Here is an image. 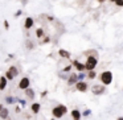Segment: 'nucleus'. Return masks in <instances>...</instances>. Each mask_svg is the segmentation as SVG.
Listing matches in <instances>:
<instances>
[{
	"label": "nucleus",
	"instance_id": "nucleus-21",
	"mask_svg": "<svg viewBox=\"0 0 123 120\" xmlns=\"http://www.w3.org/2000/svg\"><path fill=\"white\" fill-rule=\"evenodd\" d=\"M86 77H87L89 79H95V78H97V73H95V70H90V71H87Z\"/></svg>",
	"mask_w": 123,
	"mask_h": 120
},
{
	"label": "nucleus",
	"instance_id": "nucleus-2",
	"mask_svg": "<svg viewBox=\"0 0 123 120\" xmlns=\"http://www.w3.org/2000/svg\"><path fill=\"white\" fill-rule=\"evenodd\" d=\"M99 80H101L102 85L105 86H110L112 83V73L110 70H106V71H102L101 74L98 75Z\"/></svg>",
	"mask_w": 123,
	"mask_h": 120
},
{
	"label": "nucleus",
	"instance_id": "nucleus-6",
	"mask_svg": "<svg viewBox=\"0 0 123 120\" xmlns=\"http://www.w3.org/2000/svg\"><path fill=\"white\" fill-rule=\"evenodd\" d=\"M29 86H31V79H29L28 77H23L21 79L19 80V85H17V87H19L20 90H27Z\"/></svg>",
	"mask_w": 123,
	"mask_h": 120
},
{
	"label": "nucleus",
	"instance_id": "nucleus-7",
	"mask_svg": "<svg viewBox=\"0 0 123 120\" xmlns=\"http://www.w3.org/2000/svg\"><path fill=\"white\" fill-rule=\"evenodd\" d=\"M75 90L80 91V92H86L89 90V85L85 82V80H78L75 83Z\"/></svg>",
	"mask_w": 123,
	"mask_h": 120
},
{
	"label": "nucleus",
	"instance_id": "nucleus-25",
	"mask_svg": "<svg viewBox=\"0 0 123 120\" xmlns=\"http://www.w3.org/2000/svg\"><path fill=\"white\" fill-rule=\"evenodd\" d=\"M90 115H91L90 109H85V111L82 112V117H87V116H90Z\"/></svg>",
	"mask_w": 123,
	"mask_h": 120
},
{
	"label": "nucleus",
	"instance_id": "nucleus-16",
	"mask_svg": "<svg viewBox=\"0 0 123 120\" xmlns=\"http://www.w3.org/2000/svg\"><path fill=\"white\" fill-rule=\"evenodd\" d=\"M35 36L38 38V40H41V38H44V36H45V30H44V28H37V29L35 30Z\"/></svg>",
	"mask_w": 123,
	"mask_h": 120
},
{
	"label": "nucleus",
	"instance_id": "nucleus-22",
	"mask_svg": "<svg viewBox=\"0 0 123 120\" xmlns=\"http://www.w3.org/2000/svg\"><path fill=\"white\" fill-rule=\"evenodd\" d=\"M77 78H78V80H83V79L86 78V74H85L83 71H80V73L77 74Z\"/></svg>",
	"mask_w": 123,
	"mask_h": 120
},
{
	"label": "nucleus",
	"instance_id": "nucleus-26",
	"mask_svg": "<svg viewBox=\"0 0 123 120\" xmlns=\"http://www.w3.org/2000/svg\"><path fill=\"white\" fill-rule=\"evenodd\" d=\"M21 15H23V11H21V9H19V11H16L13 13V17H16V19H17V17H20Z\"/></svg>",
	"mask_w": 123,
	"mask_h": 120
},
{
	"label": "nucleus",
	"instance_id": "nucleus-34",
	"mask_svg": "<svg viewBox=\"0 0 123 120\" xmlns=\"http://www.w3.org/2000/svg\"><path fill=\"white\" fill-rule=\"evenodd\" d=\"M110 3H115V1H117V0H109Z\"/></svg>",
	"mask_w": 123,
	"mask_h": 120
},
{
	"label": "nucleus",
	"instance_id": "nucleus-18",
	"mask_svg": "<svg viewBox=\"0 0 123 120\" xmlns=\"http://www.w3.org/2000/svg\"><path fill=\"white\" fill-rule=\"evenodd\" d=\"M83 56H85V57H90V56L98 57V51H97L95 49H89V50H85V51H83Z\"/></svg>",
	"mask_w": 123,
	"mask_h": 120
},
{
	"label": "nucleus",
	"instance_id": "nucleus-29",
	"mask_svg": "<svg viewBox=\"0 0 123 120\" xmlns=\"http://www.w3.org/2000/svg\"><path fill=\"white\" fill-rule=\"evenodd\" d=\"M15 112H16V114H20V112H21V108H20L19 106H17V107H15Z\"/></svg>",
	"mask_w": 123,
	"mask_h": 120
},
{
	"label": "nucleus",
	"instance_id": "nucleus-28",
	"mask_svg": "<svg viewBox=\"0 0 123 120\" xmlns=\"http://www.w3.org/2000/svg\"><path fill=\"white\" fill-rule=\"evenodd\" d=\"M3 27H4V29H7V30L9 29V23H8V20H4V21H3Z\"/></svg>",
	"mask_w": 123,
	"mask_h": 120
},
{
	"label": "nucleus",
	"instance_id": "nucleus-20",
	"mask_svg": "<svg viewBox=\"0 0 123 120\" xmlns=\"http://www.w3.org/2000/svg\"><path fill=\"white\" fill-rule=\"evenodd\" d=\"M17 99H19V98H13V96H6V98H4V102H6L7 104H13V103H16V102H17Z\"/></svg>",
	"mask_w": 123,
	"mask_h": 120
},
{
	"label": "nucleus",
	"instance_id": "nucleus-8",
	"mask_svg": "<svg viewBox=\"0 0 123 120\" xmlns=\"http://www.w3.org/2000/svg\"><path fill=\"white\" fill-rule=\"evenodd\" d=\"M33 27H35V19L31 17V16H27L24 20V29L29 30V29H32Z\"/></svg>",
	"mask_w": 123,
	"mask_h": 120
},
{
	"label": "nucleus",
	"instance_id": "nucleus-35",
	"mask_svg": "<svg viewBox=\"0 0 123 120\" xmlns=\"http://www.w3.org/2000/svg\"><path fill=\"white\" fill-rule=\"evenodd\" d=\"M50 120H57V119H56V117H53V119H50Z\"/></svg>",
	"mask_w": 123,
	"mask_h": 120
},
{
	"label": "nucleus",
	"instance_id": "nucleus-17",
	"mask_svg": "<svg viewBox=\"0 0 123 120\" xmlns=\"http://www.w3.org/2000/svg\"><path fill=\"white\" fill-rule=\"evenodd\" d=\"M40 109H41V104L40 103H32V106H31V111L33 112L35 115H37L38 112H40Z\"/></svg>",
	"mask_w": 123,
	"mask_h": 120
},
{
	"label": "nucleus",
	"instance_id": "nucleus-3",
	"mask_svg": "<svg viewBox=\"0 0 123 120\" xmlns=\"http://www.w3.org/2000/svg\"><path fill=\"white\" fill-rule=\"evenodd\" d=\"M97 65H98V57H95V56L86 57L85 66H86V70H87V71H90V70H95Z\"/></svg>",
	"mask_w": 123,
	"mask_h": 120
},
{
	"label": "nucleus",
	"instance_id": "nucleus-30",
	"mask_svg": "<svg viewBox=\"0 0 123 120\" xmlns=\"http://www.w3.org/2000/svg\"><path fill=\"white\" fill-rule=\"evenodd\" d=\"M46 20H48V21H54V17L53 16H49V15H48V16H46Z\"/></svg>",
	"mask_w": 123,
	"mask_h": 120
},
{
	"label": "nucleus",
	"instance_id": "nucleus-24",
	"mask_svg": "<svg viewBox=\"0 0 123 120\" xmlns=\"http://www.w3.org/2000/svg\"><path fill=\"white\" fill-rule=\"evenodd\" d=\"M72 69H73V65H68V66H65L64 69H62V71H64V73H69V71H72Z\"/></svg>",
	"mask_w": 123,
	"mask_h": 120
},
{
	"label": "nucleus",
	"instance_id": "nucleus-27",
	"mask_svg": "<svg viewBox=\"0 0 123 120\" xmlns=\"http://www.w3.org/2000/svg\"><path fill=\"white\" fill-rule=\"evenodd\" d=\"M114 4H115L117 7H119V8H122V7H123V0H117Z\"/></svg>",
	"mask_w": 123,
	"mask_h": 120
},
{
	"label": "nucleus",
	"instance_id": "nucleus-12",
	"mask_svg": "<svg viewBox=\"0 0 123 120\" xmlns=\"http://www.w3.org/2000/svg\"><path fill=\"white\" fill-rule=\"evenodd\" d=\"M24 92H25V96H27V99H35L36 98V92H35V90H33L32 87H28L27 90H24Z\"/></svg>",
	"mask_w": 123,
	"mask_h": 120
},
{
	"label": "nucleus",
	"instance_id": "nucleus-33",
	"mask_svg": "<svg viewBox=\"0 0 123 120\" xmlns=\"http://www.w3.org/2000/svg\"><path fill=\"white\" fill-rule=\"evenodd\" d=\"M117 120H123V116H119V117H118Z\"/></svg>",
	"mask_w": 123,
	"mask_h": 120
},
{
	"label": "nucleus",
	"instance_id": "nucleus-1",
	"mask_svg": "<svg viewBox=\"0 0 123 120\" xmlns=\"http://www.w3.org/2000/svg\"><path fill=\"white\" fill-rule=\"evenodd\" d=\"M65 114H68V108L64 104H57V106H54L53 108H52V115H53V117H56V119H61Z\"/></svg>",
	"mask_w": 123,
	"mask_h": 120
},
{
	"label": "nucleus",
	"instance_id": "nucleus-19",
	"mask_svg": "<svg viewBox=\"0 0 123 120\" xmlns=\"http://www.w3.org/2000/svg\"><path fill=\"white\" fill-rule=\"evenodd\" d=\"M35 42H33L32 40H29V38H27L25 40V48L28 49V50H32V49H35Z\"/></svg>",
	"mask_w": 123,
	"mask_h": 120
},
{
	"label": "nucleus",
	"instance_id": "nucleus-15",
	"mask_svg": "<svg viewBox=\"0 0 123 120\" xmlns=\"http://www.w3.org/2000/svg\"><path fill=\"white\" fill-rule=\"evenodd\" d=\"M7 85H8V79L6 78V75H1V77H0V91L6 90Z\"/></svg>",
	"mask_w": 123,
	"mask_h": 120
},
{
	"label": "nucleus",
	"instance_id": "nucleus-14",
	"mask_svg": "<svg viewBox=\"0 0 123 120\" xmlns=\"http://www.w3.org/2000/svg\"><path fill=\"white\" fill-rule=\"evenodd\" d=\"M66 82H68V85H69V86H73V85H75V83L78 82V78H77V74H70L69 77H68Z\"/></svg>",
	"mask_w": 123,
	"mask_h": 120
},
{
	"label": "nucleus",
	"instance_id": "nucleus-10",
	"mask_svg": "<svg viewBox=\"0 0 123 120\" xmlns=\"http://www.w3.org/2000/svg\"><path fill=\"white\" fill-rule=\"evenodd\" d=\"M72 65L77 69V71L80 73V71H85L86 70V66H85V63H82V62H80L78 59H74V61L72 62Z\"/></svg>",
	"mask_w": 123,
	"mask_h": 120
},
{
	"label": "nucleus",
	"instance_id": "nucleus-31",
	"mask_svg": "<svg viewBox=\"0 0 123 120\" xmlns=\"http://www.w3.org/2000/svg\"><path fill=\"white\" fill-rule=\"evenodd\" d=\"M46 94H48V91H43V92H41V98H45Z\"/></svg>",
	"mask_w": 123,
	"mask_h": 120
},
{
	"label": "nucleus",
	"instance_id": "nucleus-11",
	"mask_svg": "<svg viewBox=\"0 0 123 120\" xmlns=\"http://www.w3.org/2000/svg\"><path fill=\"white\" fill-rule=\"evenodd\" d=\"M70 116H72L73 120H81L82 119V112H81L80 109L74 108V109H72V112H70Z\"/></svg>",
	"mask_w": 123,
	"mask_h": 120
},
{
	"label": "nucleus",
	"instance_id": "nucleus-32",
	"mask_svg": "<svg viewBox=\"0 0 123 120\" xmlns=\"http://www.w3.org/2000/svg\"><path fill=\"white\" fill-rule=\"evenodd\" d=\"M97 1H98V3H101V4H102V3H105V1H109V0H97Z\"/></svg>",
	"mask_w": 123,
	"mask_h": 120
},
{
	"label": "nucleus",
	"instance_id": "nucleus-13",
	"mask_svg": "<svg viewBox=\"0 0 123 120\" xmlns=\"http://www.w3.org/2000/svg\"><path fill=\"white\" fill-rule=\"evenodd\" d=\"M58 56L61 57V58L70 59V57H72V54H70V51H68L66 49H58Z\"/></svg>",
	"mask_w": 123,
	"mask_h": 120
},
{
	"label": "nucleus",
	"instance_id": "nucleus-5",
	"mask_svg": "<svg viewBox=\"0 0 123 120\" xmlns=\"http://www.w3.org/2000/svg\"><path fill=\"white\" fill-rule=\"evenodd\" d=\"M106 92V86L105 85H93L91 86V94L93 95H97V96H99V95H102V94H105Z\"/></svg>",
	"mask_w": 123,
	"mask_h": 120
},
{
	"label": "nucleus",
	"instance_id": "nucleus-9",
	"mask_svg": "<svg viewBox=\"0 0 123 120\" xmlns=\"http://www.w3.org/2000/svg\"><path fill=\"white\" fill-rule=\"evenodd\" d=\"M0 117L4 119V120L9 117V109H8V107H6L4 104H0Z\"/></svg>",
	"mask_w": 123,
	"mask_h": 120
},
{
	"label": "nucleus",
	"instance_id": "nucleus-23",
	"mask_svg": "<svg viewBox=\"0 0 123 120\" xmlns=\"http://www.w3.org/2000/svg\"><path fill=\"white\" fill-rule=\"evenodd\" d=\"M50 40H52V38H50V36H44V38H43V41H41V44H49V42H50Z\"/></svg>",
	"mask_w": 123,
	"mask_h": 120
},
{
	"label": "nucleus",
	"instance_id": "nucleus-4",
	"mask_svg": "<svg viewBox=\"0 0 123 120\" xmlns=\"http://www.w3.org/2000/svg\"><path fill=\"white\" fill-rule=\"evenodd\" d=\"M6 78L8 80H12V79H15V78L19 75V69H17V66H15V65H11V66L8 67V70L6 71Z\"/></svg>",
	"mask_w": 123,
	"mask_h": 120
}]
</instances>
